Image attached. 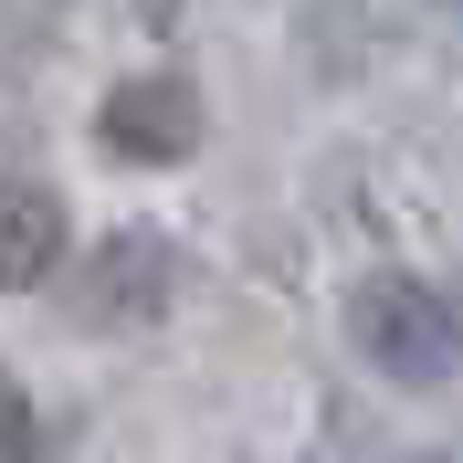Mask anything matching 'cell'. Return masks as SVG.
Listing matches in <instances>:
<instances>
[{"label":"cell","instance_id":"6da1fadb","mask_svg":"<svg viewBox=\"0 0 463 463\" xmlns=\"http://www.w3.org/2000/svg\"><path fill=\"white\" fill-rule=\"evenodd\" d=\"M347 326L369 347V369H390L401 390H442L463 369V317L442 306V285L421 274H369V285L347 295Z\"/></svg>","mask_w":463,"mask_h":463},{"label":"cell","instance_id":"5b68a950","mask_svg":"<svg viewBox=\"0 0 463 463\" xmlns=\"http://www.w3.org/2000/svg\"><path fill=\"white\" fill-rule=\"evenodd\" d=\"M32 442H43V421H32V401H22V379L0 369V463H32Z\"/></svg>","mask_w":463,"mask_h":463},{"label":"cell","instance_id":"3957f363","mask_svg":"<svg viewBox=\"0 0 463 463\" xmlns=\"http://www.w3.org/2000/svg\"><path fill=\"white\" fill-rule=\"evenodd\" d=\"M53 263H63V201L32 179H0V295L53 285Z\"/></svg>","mask_w":463,"mask_h":463},{"label":"cell","instance_id":"277c9868","mask_svg":"<svg viewBox=\"0 0 463 463\" xmlns=\"http://www.w3.org/2000/svg\"><path fill=\"white\" fill-rule=\"evenodd\" d=\"M169 274H179V253H169V242H147V232H116V242H106V263H95L85 317H95V326H137V317H158V306H169Z\"/></svg>","mask_w":463,"mask_h":463},{"label":"cell","instance_id":"7a4b0ae2","mask_svg":"<svg viewBox=\"0 0 463 463\" xmlns=\"http://www.w3.org/2000/svg\"><path fill=\"white\" fill-rule=\"evenodd\" d=\"M95 137L116 158H147V169H179L190 147H201V95L179 85V74H127L95 116Z\"/></svg>","mask_w":463,"mask_h":463}]
</instances>
